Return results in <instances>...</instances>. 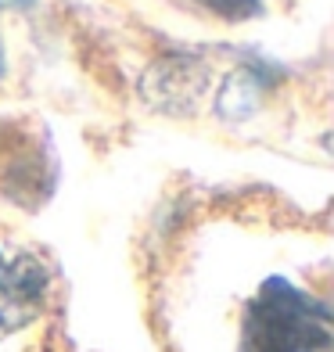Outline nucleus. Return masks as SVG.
Returning <instances> with one entry per match:
<instances>
[{
    "label": "nucleus",
    "mask_w": 334,
    "mask_h": 352,
    "mask_svg": "<svg viewBox=\"0 0 334 352\" xmlns=\"http://www.w3.org/2000/svg\"><path fill=\"white\" fill-rule=\"evenodd\" d=\"M241 352H331V309L288 280H266L245 309Z\"/></svg>",
    "instance_id": "f257e3e1"
},
{
    "label": "nucleus",
    "mask_w": 334,
    "mask_h": 352,
    "mask_svg": "<svg viewBox=\"0 0 334 352\" xmlns=\"http://www.w3.org/2000/svg\"><path fill=\"white\" fill-rule=\"evenodd\" d=\"M47 270L33 255H8L0 252V338L22 331L47 306Z\"/></svg>",
    "instance_id": "f03ea898"
},
{
    "label": "nucleus",
    "mask_w": 334,
    "mask_h": 352,
    "mask_svg": "<svg viewBox=\"0 0 334 352\" xmlns=\"http://www.w3.org/2000/svg\"><path fill=\"white\" fill-rule=\"evenodd\" d=\"M190 4H198L216 19H248L259 11V0H190Z\"/></svg>",
    "instance_id": "7ed1b4c3"
},
{
    "label": "nucleus",
    "mask_w": 334,
    "mask_h": 352,
    "mask_svg": "<svg viewBox=\"0 0 334 352\" xmlns=\"http://www.w3.org/2000/svg\"><path fill=\"white\" fill-rule=\"evenodd\" d=\"M0 72H4V54H0Z\"/></svg>",
    "instance_id": "20e7f679"
}]
</instances>
